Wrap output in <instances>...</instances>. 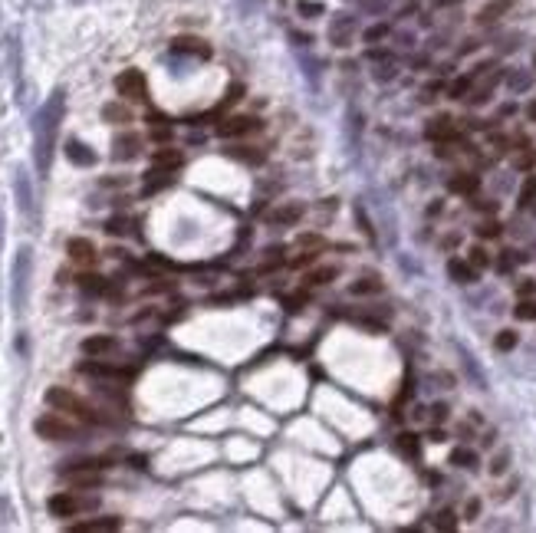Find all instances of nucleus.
Masks as SVG:
<instances>
[{
	"instance_id": "f257e3e1",
	"label": "nucleus",
	"mask_w": 536,
	"mask_h": 533,
	"mask_svg": "<svg viewBox=\"0 0 536 533\" xmlns=\"http://www.w3.org/2000/svg\"><path fill=\"white\" fill-rule=\"evenodd\" d=\"M63 115H66V93H63V89L49 93L47 102L33 112V165H37L40 175H49Z\"/></svg>"
},
{
	"instance_id": "f03ea898",
	"label": "nucleus",
	"mask_w": 536,
	"mask_h": 533,
	"mask_svg": "<svg viewBox=\"0 0 536 533\" xmlns=\"http://www.w3.org/2000/svg\"><path fill=\"white\" fill-rule=\"evenodd\" d=\"M30 280H33V247L23 244V247H17V257H13V266H10V306H13V313L27 310Z\"/></svg>"
},
{
	"instance_id": "7ed1b4c3",
	"label": "nucleus",
	"mask_w": 536,
	"mask_h": 533,
	"mask_svg": "<svg viewBox=\"0 0 536 533\" xmlns=\"http://www.w3.org/2000/svg\"><path fill=\"white\" fill-rule=\"evenodd\" d=\"M33 431H37L40 438H47V441H73L79 435L76 425H69L66 418H59V415H53V411L40 415V418L33 421Z\"/></svg>"
},
{
	"instance_id": "20e7f679",
	"label": "nucleus",
	"mask_w": 536,
	"mask_h": 533,
	"mask_svg": "<svg viewBox=\"0 0 536 533\" xmlns=\"http://www.w3.org/2000/svg\"><path fill=\"white\" fill-rule=\"evenodd\" d=\"M96 504H99V497H76V494H69V491H59V494L49 497L47 507L53 517H76Z\"/></svg>"
},
{
	"instance_id": "39448f33",
	"label": "nucleus",
	"mask_w": 536,
	"mask_h": 533,
	"mask_svg": "<svg viewBox=\"0 0 536 533\" xmlns=\"http://www.w3.org/2000/svg\"><path fill=\"white\" fill-rule=\"evenodd\" d=\"M13 194H17L20 214H23L27 221H37V194H33L27 168H17V172H13Z\"/></svg>"
},
{
	"instance_id": "423d86ee",
	"label": "nucleus",
	"mask_w": 536,
	"mask_h": 533,
	"mask_svg": "<svg viewBox=\"0 0 536 533\" xmlns=\"http://www.w3.org/2000/svg\"><path fill=\"white\" fill-rule=\"evenodd\" d=\"M47 402L53 405V409H59V411H73V415H79V418H89V421L96 418V415H93V409H89L86 402L79 399V395H73L69 389H59V385H56V389H49V392H47Z\"/></svg>"
},
{
	"instance_id": "0eeeda50",
	"label": "nucleus",
	"mask_w": 536,
	"mask_h": 533,
	"mask_svg": "<svg viewBox=\"0 0 536 533\" xmlns=\"http://www.w3.org/2000/svg\"><path fill=\"white\" fill-rule=\"evenodd\" d=\"M63 477H66L73 487H99L102 484V464H96V461H86V464H73L63 471Z\"/></svg>"
},
{
	"instance_id": "6e6552de",
	"label": "nucleus",
	"mask_w": 536,
	"mask_h": 533,
	"mask_svg": "<svg viewBox=\"0 0 536 533\" xmlns=\"http://www.w3.org/2000/svg\"><path fill=\"white\" fill-rule=\"evenodd\" d=\"M115 89H119V95H125V99L142 102V99H145V76H142V69H125V73H119V76H115Z\"/></svg>"
},
{
	"instance_id": "1a4fd4ad",
	"label": "nucleus",
	"mask_w": 536,
	"mask_h": 533,
	"mask_svg": "<svg viewBox=\"0 0 536 533\" xmlns=\"http://www.w3.org/2000/svg\"><path fill=\"white\" fill-rule=\"evenodd\" d=\"M355 17L352 13H335L333 17V23H329V40H333V47H349L352 43V37H355Z\"/></svg>"
},
{
	"instance_id": "9d476101",
	"label": "nucleus",
	"mask_w": 536,
	"mask_h": 533,
	"mask_svg": "<svg viewBox=\"0 0 536 533\" xmlns=\"http://www.w3.org/2000/svg\"><path fill=\"white\" fill-rule=\"evenodd\" d=\"M138 155H142V135H135V132L115 135V142H112L115 162H132V158H138Z\"/></svg>"
},
{
	"instance_id": "9b49d317",
	"label": "nucleus",
	"mask_w": 536,
	"mask_h": 533,
	"mask_svg": "<svg viewBox=\"0 0 536 533\" xmlns=\"http://www.w3.org/2000/svg\"><path fill=\"white\" fill-rule=\"evenodd\" d=\"M257 129H260V119H254V115H234V119L218 125V135H224V139H237V135L257 132Z\"/></svg>"
},
{
	"instance_id": "f8f14e48",
	"label": "nucleus",
	"mask_w": 536,
	"mask_h": 533,
	"mask_svg": "<svg viewBox=\"0 0 536 533\" xmlns=\"http://www.w3.org/2000/svg\"><path fill=\"white\" fill-rule=\"evenodd\" d=\"M303 214H306V204H303V201H287V204H280L267 221L270 224H280V228H293Z\"/></svg>"
},
{
	"instance_id": "ddd939ff",
	"label": "nucleus",
	"mask_w": 536,
	"mask_h": 533,
	"mask_svg": "<svg viewBox=\"0 0 536 533\" xmlns=\"http://www.w3.org/2000/svg\"><path fill=\"white\" fill-rule=\"evenodd\" d=\"M79 372H83V375H96V379H132V369H119V365H106V362H83V365H79Z\"/></svg>"
},
{
	"instance_id": "4468645a",
	"label": "nucleus",
	"mask_w": 536,
	"mask_h": 533,
	"mask_svg": "<svg viewBox=\"0 0 536 533\" xmlns=\"http://www.w3.org/2000/svg\"><path fill=\"white\" fill-rule=\"evenodd\" d=\"M172 53H184V57H198V59H208L211 57V47L198 37H178L172 40Z\"/></svg>"
},
{
	"instance_id": "2eb2a0df",
	"label": "nucleus",
	"mask_w": 536,
	"mask_h": 533,
	"mask_svg": "<svg viewBox=\"0 0 536 533\" xmlns=\"http://www.w3.org/2000/svg\"><path fill=\"white\" fill-rule=\"evenodd\" d=\"M115 349H119L115 336H86V339H83V353H86L89 359H102V356L115 353Z\"/></svg>"
},
{
	"instance_id": "dca6fc26",
	"label": "nucleus",
	"mask_w": 536,
	"mask_h": 533,
	"mask_svg": "<svg viewBox=\"0 0 536 533\" xmlns=\"http://www.w3.org/2000/svg\"><path fill=\"white\" fill-rule=\"evenodd\" d=\"M66 158L73 165H79V168H89V165H96V152L89 148V145H83L79 139H69L66 142Z\"/></svg>"
},
{
	"instance_id": "f3484780",
	"label": "nucleus",
	"mask_w": 536,
	"mask_h": 533,
	"mask_svg": "<svg viewBox=\"0 0 536 533\" xmlns=\"http://www.w3.org/2000/svg\"><path fill=\"white\" fill-rule=\"evenodd\" d=\"M66 254L76 260V264H93V260H96V247H93V240H86V238H69Z\"/></svg>"
},
{
	"instance_id": "a211bd4d",
	"label": "nucleus",
	"mask_w": 536,
	"mask_h": 533,
	"mask_svg": "<svg viewBox=\"0 0 536 533\" xmlns=\"http://www.w3.org/2000/svg\"><path fill=\"white\" fill-rule=\"evenodd\" d=\"M122 520L119 517H99V520H86V524H73L69 530L73 533H109V530H119Z\"/></svg>"
},
{
	"instance_id": "6ab92c4d",
	"label": "nucleus",
	"mask_w": 536,
	"mask_h": 533,
	"mask_svg": "<svg viewBox=\"0 0 536 533\" xmlns=\"http://www.w3.org/2000/svg\"><path fill=\"white\" fill-rule=\"evenodd\" d=\"M448 188L454 191V194H474V191L480 188V178H477V175H470V172L454 175V178L448 181Z\"/></svg>"
},
{
	"instance_id": "aec40b11",
	"label": "nucleus",
	"mask_w": 536,
	"mask_h": 533,
	"mask_svg": "<svg viewBox=\"0 0 536 533\" xmlns=\"http://www.w3.org/2000/svg\"><path fill=\"white\" fill-rule=\"evenodd\" d=\"M448 274H451V280L454 283H474L477 280V274H474V266L470 264H464V260H448Z\"/></svg>"
},
{
	"instance_id": "412c9836",
	"label": "nucleus",
	"mask_w": 536,
	"mask_h": 533,
	"mask_svg": "<svg viewBox=\"0 0 536 533\" xmlns=\"http://www.w3.org/2000/svg\"><path fill=\"white\" fill-rule=\"evenodd\" d=\"M451 464L454 467H464V471H477V451H470V447H454L451 451Z\"/></svg>"
},
{
	"instance_id": "4be33fe9",
	"label": "nucleus",
	"mask_w": 536,
	"mask_h": 533,
	"mask_svg": "<svg viewBox=\"0 0 536 533\" xmlns=\"http://www.w3.org/2000/svg\"><path fill=\"white\" fill-rule=\"evenodd\" d=\"M102 119L112 125H125V122H132V112H129L122 102H106L102 105Z\"/></svg>"
},
{
	"instance_id": "5701e85b",
	"label": "nucleus",
	"mask_w": 536,
	"mask_h": 533,
	"mask_svg": "<svg viewBox=\"0 0 536 533\" xmlns=\"http://www.w3.org/2000/svg\"><path fill=\"white\" fill-rule=\"evenodd\" d=\"M174 181V172L168 168H152V178H145V194H155V191H162L165 184H172Z\"/></svg>"
},
{
	"instance_id": "b1692460",
	"label": "nucleus",
	"mask_w": 536,
	"mask_h": 533,
	"mask_svg": "<svg viewBox=\"0 0 536 533\" xmlns=\"http://www.w3.org/2000/svg\"><path fill=\"white\" fill-rule=\"evenodd\" d=\"M513 7V0H494V4H487V7L480 10V23H494V20L497 17H504V13H507V10Z\"/></svg>"
},
{
	"instance_id": "393cba45",
	"label": "nucleus",
	"mask_w": 536,
	"mask_h": 533,
	"mask_svg": "<svg viewBox=\"0 0 536 533\" xmlns=\"http://www.w3.org/2000/svg\"><path fill=\"white\" fill-rule=\"evenodd\" d=\"M460 362H464V369H467L470 382H474L477 389H487V379H484V372H480V365L474 362V356H470L467 349H460Z\"/></svg>"
},
{
	"instance_id": "a878e982",
	"label": "nucleus",
	"mask_w": 536,
	"mask_h": 533,
	"mask_svg": "<svg viewBox=\"0 0 536 533\" xmlns=\"http://www.w3.org/2000/svg\"><path fill=\"white\" fill-rule=\"evenodd\" d=\"M152 165L155 168H168V172H174V168L181 165V152H174V148H162V152H155Z\"/></svg>"
},
{
	"instance_id": "bb28decb",
	"label": "nucleus",
	"mask_w": 536,
	"mask_h": 533,
	"mask_svg": "<svg viewBox=\"0 0 536 533\" xmlns=\"http://www.w3.org/2000/svg\"><path fill=\"white\" fill-rule=\"evenodd\" d=\"M395 445H398V451H402L405 457H418V451H422V441H418V435H412V431H402V435L395 438Z\"/></svg>"
},
{
	"instance_id": "cd10ccee",
	"label": "nucleus",
	"mask_w": 536,
	"mask_h": 533,
	"mask_svg": "<svg viewBox=\"0 0 536 533\" xmlns=\"http://www.w3.org/2000/svg\"><path fill=\"white\" fill-rule=\"evenodd\" d=\"M451 132H454V129H451V119H448V115H438V119H431L428 129H424V135H428V139H451Z\"/></svg>"
},
{
	"instance_id": "c85d7f7f",
	"label": "nucleus",
	"mask_w": 536,
	"mask_h": 533,
	"mask_svg": "<svg viewBox=\"0 0 536 533\" xmlns=\"http://www.w3.org/2000/svg\"><path fill=\"white\" fill-rule=\"evenodd\" d=\"M303 280H306V286H323V283H329V280H335V266H316V270H309Z\"/></svg>"
},
{
	"instance_id": "c756f323",
	"label": "nucleus",
	"mask_w": 536,
	"mask_h": 533,
	"mask_svg": "<svg viewBox=\"0 0 536 533\" xmlns=\"http://www.w3.org/2000/svg\"><path fill=\"white\" fill-rule=\"evenodd\" d=\"M507 86L513 89V93H523V89L533 86V73H527V69H513L507 76Z\"/></svg>"
},
{
	"instance_id": "7c9ffc66",
	"label": "nucleus",
	"mask_w": 536,
	"mask_h": 533,
	"mask_svg": "<svg viewBox=\"0 0 536 533\" xmlns=\"http://www.w3.org/2000/svg\"><path fill=\"white\" fill-rule=\"evenodd\" d=\"M352 293H355V296H372V293H382V283H379L375 276H362V280H355V283H352Z\"/></svg>"
},
{
	"instance_id": "2f4dec72",
	"label": "nucleus",
	"mask_w": 536,
	"mask_h": 533,
	"mask_svg": "<svg viewBox=\"0 0 536 533\" xmlns=\"http://www.w3.org/2000/svg\"><path fill=\"white\" fill-rule=\"evenodd\" d=\"M513 316H517V320H523V323H533V320H536V300H533V296H523V300L517 303V310H513Z\"/></svg>"
},
{
	"instance_id": "473e14b6",
	"label": "nucleus",
	"mask_w": 536,
	"mask_h": 533,
	"mask_svg": "<svg viewBox=\"0 0 536 533\" xmlns=\"http://www.w3.org/2000/svg\"><path fill=\"white\" fill-rule=\"evenodd\" d=\"M520 260H527V257H523V254H517V250H500L497 270H500V274H510V270H513Z\"/></svg>"
},
{
	"instance_id": "72a5a7b5",
	"label": "nucleus",
	"mask_w": 536,
	"mask_h": 533,
	"mask_svg": "<svg viewBox=\"0 0 536 533\" xmlns=\"http://www.w3.org/2000/svg\"><path fill=\"white\" fill-rule=\"evenodd\" d=\"M79 286H83L86 293H102V290H106V276L86 274V276H79Z\"/></svg>"
},
{
	"instance_id": "f704fd0d",
	"label": "nucleus",
	"mask_w": 536,
	"mask_h": 533,
	"mask_svg": "<svg viewBox=\"0 0 536 533\" xmlns=\"http://www.w3.org/2000/svg\"><path fill=\"white\" fill-rule=\"evenodd\" d=\"M227 155L230 158H240V162H263V152H250L247 145H237V148H227Z\"/></svg>"
},
{
	"instance_id": "c9c22d12",
	"label": "nucleus",
	"mask_w": 536,
	"mask_h": 533,
	"mask_svg": "<svg viewBox=\"0 0 536 533\" xmlns=\"http://www.w3.org/2000/svg\"><path fill=\"white\" fill-rule=\"evenodd\" d=\"M494 346H497L500 353H510V349H517V333H513V329H500L497 339H494Z\"/></svg>"
},
{
	"instance_id": "e433bc0d",
	"label": "nucleus",
	"mask_w": 536,
	"mask_h": 533,
	"mask_svg": "<svg viewBox=\"0 0 536 533\" xmlns=\"http://www.w3.org/2000/svg\"><path fill=\"white\" fill-rule=\"evenodd\" d=\"M536 201V175H530L527 181H523V188H520V204L527 208V204H533Z\"/></svg>"
},
{
	"instance_id": "4c0bfd02",
	"label": "nucleus",
	"mask_w": 536,
	"mask_h": 533,
	"mask_svg": "<svg viewBox=\"0 0 536 533\" xmlns=\"http://www.w3.org/2000/svg\"><path fill=\"white\" fill-rule=\"evenodd\" d=\"M297 13L299 17H319V13H323V4H316V0H299Z\"/></svg>"
},
{
	"instance_id": "58836bf2",
	"label": "nucleus",
	"mask_w": 536,
	"mask_h": 533,
	"mask_svg": "<svg viewBox=\"0 0 536 533\" xmlns=\"http://www.w3.org/2000/svg\"><path fill=\"white\" fill-rule=\"evenodd\" d=\"M388 33H392V30H388V23H375V27L365 30V43H379V40H385Z\"/></svg>"
},
{
	"instance_id": "ea45409f",
	"label": "nucleus",
	"mask_w": 536,
	"mask_h": 533,
	"mask_svg": "<svg viewBox=\"0 0 536 533\" xmlns=\"http://www.w3.org/2000/svg\"><path fill=\"white\" fill-rule=\"evenodd\" d=\"M470 266H474V270H484V266H490V254L484 247H474V250H470Z\"/></svg>"
},
{
	"instance_id": "a19ab883",
	"label": "nucleus",
	"mask_w": 536,
	"mask_h": 533,
	"mask_svg": "<svg viewBox=\"0 0 536 533\" xmlns=\"http://www.w3.org/2000/svg\"><path fill=\"white\" fill-rule=\"evenodd\" d=\"M470 83H474V76H460L454 86H451V99H464V95L470 93Z\"/></svg>"
},
{
	"instance_id": "79ce46f5",
	"label": "nucleus",
	"mask_w": 536,
	"mask_h": 533,
	"mask_svg": "<svg viewBox=\"0 0 536 533\" xmlns=\"http://www.w3.org/2000/svg\"><path fill=\"white\" fill-rule=\"evenodd\" d=\"M434 527H441V530H454V527H458V520H454V514H451V510H441L438 520H434Z\"/></svg>"
},
{
	"instance_id": "37998d69",
	"label": "nucleus",
	"mask_w": 536,
	"mask_h": 533,
	"mask_svg": "<svg viewBox=\"0 0 536 533\" xmlns=\"http://www.w3.org/2000/svg\"><path fill=\"white\" fill-rule=\"evenodd\" d=\"M106 230L119 238V234H125V230H129V221H125V218H112V221L106 224Z\"/></svg>"
},
{
	"instance_id": "c03bdc74",
	"label": "nucleus",
	"mask_w": 536,
	"mask_h": 533,
	"mask_svg": "<svg viewBox=\"0 0 536 533\" xmlns=\"http://www.w3.org/2000/svg\"><path fill=\"white\" fill-rule=\"evenodd\" d=\"M477 234H480V238H497V234H500V224L487 221V224H480V228H477Z\"/></svg>"
},
{
	"instance_id": "a18cd8bd",
	"label": "nucleus",
	"mask_w": 536,
	"mask_h": 533,
	"mask_svg": "<svg viewBox=\"0 0 536 533\" xmlns=\"http://www.w3.org/2000/svg\"><path fill=\"white\" fill-rule=\"evenodd\" d=\"M395 76V66L392 63H382V66L375 69V79H379V83H385V79H392Z\"/></svg>"
},
{
	"instance_id": "49530a36",
	"label": "nucleus",
	"mask_w": 536,
	"mask_h": 533,
	"mask_svg": "<svg viewBox=\"0 0 536 533\" xmlns=\"http://www.w3.org/2000/svg\"><path fill=\"white\" fill-rule=\"evenodd\" d=\"M504 471H507V451L497 455L494 457V464H490V474H504Z\"/></svg>"
},
{
	"instance_id": "de8ad7c7",
	"label": "nucleus",
	"mask_w": 536,
	"mask_h": 533,
	"mask_svg": "<svg viewBox=\"0 0 536 533\" xmlns=\"http://www.w3.org/2000/svg\"><path fill=\"white\" fill-rule=\"evenodd\" d=\"M240 93H244V86H240V83H234V86L227 89V99H224V105H234L240 99Z\"/></svg>"
},
{
	"instance_id": "09e8293b",
	"label": "nucleus",
	"mask_w": 536,
	"mask_h": 533,
	"mask_svg": "<svg viewBox=\"0 0 536 533\" xmlns=\"http://www.w3.org/2000/svg\"><path fill=\"white\" fill-rule=\"evenodd\" d=\"M431 418H434V421H444V418H448V405H444V402H438V405L431 409Z\"/></svg>"
},
{
	"instance_id": "8fccbe9b",
	"label": "nucleus",
	"mask_w": 536,
	"mask_h": 533,
	"mask_svg": "<svg viewBox=\"0 0 536 533\" xmlns=\"http://www.w3.org/2000/svg\"><path fill=\"white\" fill-rule=\"evenodd\" d=\"M517 293L520 296H533L536 293V280H523V283L517 286Z\"/></svg>"
},
{
	"instance_id": "3c124183",
	"label": "nucleus",
	"mask_w": 536,
	"mask_h": 533,
	"mask_svg": "<svg viewBox=\"0 0 536 533\" xmlns=\"http://www.w3.org/2000/svg\"><path fill=\"white\" fill-rule=\"evenodd\" d=\"M306 300H309L306 293H297V296H290V300H287V306H290V310H299V306L306 303Z\"/></svg>"
},
{
	"instance_id": "603ef678",
	"label": "nucleus",
	"mask_w": 536,
	"mask_h": 533,
	"mask_svg": "<svg viewBox=\"0 0 536 533\" xmlns=\"http://www.w3.org/2000/svg\"><path fill=\"white\" fill-rule=\"evenodd\" d=\"M533 162H536V155H533V152H523V155L517 158V168H530Z\"/></svg>"
},
{
	"instance_id": "864d4df0",
	"label": "nucleus",
	"mask_w": 536,
	"mask_h": 533,
	"mask_svg": "<svg viewBox=\"0 0 536 533\" xmlns=\"http://www.w3.org/2000/svg\"><path fill=\"white\" fill-rule=\"evenodd\" d=\"M299 244H303V247H319L323 240H319L316 234H303V238H299Z\"/></svg>"
},
{
	"instance_id": "5fc2aeb1",
	"label": "nucleus",
	"mask_w": 536,
	"mask_h": 533,
	"mask_svg": "<svg viewBox=\"0 0 536 533\" xmlns=\"http://www.w3.org/2000/svg\"><path fill=\"white\" fill-rule=\"evenodd\" d=\"M316 260V254H303V257H297L293 260V266H303V264H313Z\"/></svg>"
},
{
	"instance_id": "6e6d98bb",
	"label": "nucleus",
	"mask_w": 536,
	"mask_h": 533,
	"mask_svg": "<svg viewBox=\"0 0 536 533\" xmlns=\"http://www.w3.org/2000/svg\"><path fill=\"white\" fill-rule=\"evenodd\" d=\"M477 514H480V500H470V504H467V517L474 520Z\"/></svg>"
},
{
	"instance_id": "4d7b16f0",
	"label": "nucleus",
	"mask_w": 536,
	"mask_h": 533,
	"mask_svg": "<svg viewBox=\"0 0 536 533\" xmlns=\"http://www.w3.org/2000/svg\"><path fill=\"white\" fill-rule=\"evenodd\" d=\"M155 139H158V142H165V139H168V135H172V132H168V129H155Z\"/></svg>"
},
{
	"instance_id": "13d9d810",
	"label": "nucleus",
	"mask_w": 536,
	"mask_h": 533,
	"mask_svg": "<svg viewBox=\"0 0 536 533\" xmlns=\"http://www.w3.org/2000/svg\"><path fill=\"white\" fill-rule=\"evenodd\" d=\"M527 115H530V122H536V99L527 105Z\"/></svg>"
},
{
	"instance_id": "bf43d9fd",
	"label": "nucleus",
	"mask_w": 536,
	"mask_h": 533,
	"mask_svg": "<svg viewBox=\"0 0 536 533\" xmlns=\"http://www.w3.org/2000/svg\"><path fill=\"white\" fill-rule=\"evenodd\" d=\"M0 240H4V208H0Z\"/></svg>"
},
{
	"instance_id": "052dcab7",
	"label": "nucleus",
	"mask_w": 536,
	"mask_h": 533,
	"mask_svg": "<svg viewBox=\"0 0 536 533\" xmlns=\"http://www.w3.org/2000/svg\"><path fill=\"white\" fill-rule=\"evenodd\" d=\"M530 208H533V214H536V201H533V204H530Z\"/></svg>"
},
{
	"instance_id": "680f3d73",
	"label": "nucleus",
	"mask_w": 536,
	"mask_h": 533,
	"mask_svg": "<svg viewBox=\"0 0 536 533\" xmlns=\"http://www.w3.org/2000/svg\"><path fill=\"white\" fill-rule=\"evenodd\" d=\"M76 4H79V0H76Z\"/></svg>"
},
{
	"instance_id": "e2e57ef3",
	"label": "nucleus",
	"mask_w": 536,
	"mask_h": 533,
	"mask_svg": "<svg viewBox=\"0 0 536 533\" xmlns=\"http://www.w3.org/2000/svg\"><path fill=\"white\" fill-rule=\"evenodd\" d=\"M533 63H536V59H533Z\"/></svg>"
}]
</instances>
